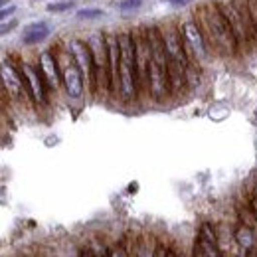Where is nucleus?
Masks as SVG:
<instances>
[{"label":"nucleus","mask_w":257,"mask_h":257,"mask_svg":"<svg viewBox=\"0 0 257 257\" xmlns=\"http://www.w3.org/2000/svg\"><path fill=\"white\" fill-rule=\"evenodd\" d=\"M247 257H257V245H253L251 249H247Z\"/></svg>","instance_id":"cd10ccee"},{"label":"nucleus","mask_w":257,"mask_h":257,"mask_svg":"<svg viewBox=\"0 0 257 257\" xmlns=\"http://www.w3.org/2000/svg\"><path fill=\"white\" fill-rule=\"evenodd\" d=\"M77 257H95V249H91V247H81L79 249V253H77Z\"/></svg>","instance_id":"4be33fe9"},{"label":"nucleus","mask_w":257,"mask_h":257,"mask_svg":"<svg viewBox=\"0 0 257 257\" xmlns=\"http://www.w3.org/2000/svg\"><path fill=\"white\" fill-rule=\"evenodd\" d=\"M50 34H52L50 24L44 22V20H40V22L28 24V26L22 30V38H20V40H22L24 46H36V44H42Z\"/></svg>","instance_id":"ddd939ff"},{"label":"nucleus","mask_w":257,"mask_h":257,"mask_svg":"<svg viewBox=\"0 0 257 257\" xmlns=\"http://www.w3.org/2000/svg\"><path fill=\"white\" fill-rule=\"evenodd\" d=\"M231 233H233L235 245H237L239 249H245V251H247V249H251L253 245H257V229L249 224V222L241 220V218L233 224Z\"/></svg>","instance_id":"f8f14e48"},{"label":"nucleus","mask_w":257,"mask_h":257,"mask_svg":"<svg viewBox=\"0 0 257 257\" xmlns=\"http://www.w3.org/2000/svg\"><path fill=\"white\" fill-rule=\"evenodd\" d=\"M56 54H58V62H60V69H62V87H64L65 95L73 101L81 99L85 93L83 73L79 71V67L69 56V52L65 50V46L56 48Z\"/></svg>","instance_id":"0eeeda50"},{"label":"nucleus","mask_w":257,"mask_h":257,"mask_svg":"<svg viewBox=\"0 0 257 257\" xmlns=\"http://www.w3.org/2000/svg\"><path fill=\"white\" fill-rule=\"evenodd\" d=\"M178 30H180V36H182L184 46H186V52H188V56H190V60L194 64L202 65L212 60L214 52H212L206 36H204L198 20L194 16H188L186 20H182L178 24Z\"/></svg>","instance_id":"20e7f679"},{"label":"nucleus","mask_w":257,"mask_h":257,"mask_svg":"<svg viewBox=\"0 0 257 257\" xmlns=\"http://www.w3.org/2000/svg\"><path fill=\"white\" fill-rule=\"evenodd\" d=\"M192 257H206V253L202 251V247L196 241H194V247H192Z\"/></svg>","instance_id":"393cba45"},{"label":"nucleus","mask_w":257,"mask_h":257,"mask_svg":"<svg viewBox=\"0 0 257 257\" xmlns=\"http://www.w3.org/2000/svg\"><path fill=\"white\" fill-rule=\"evenodd\" d=\"M8 4H10V0H0V10H2V8H6Z\"/></svg>","instance_id":"c756f323"},{"label":"nucleus","mask_w":257,"mask_h":257,"mask_svg":"<svg viewBox=\"0 0 257 257\" xmlns=\"http://www.w3.org/2000/svg\"><path fill=\"white\" fill-rule=\"evenodd\" d=\"M16 10H18V8H16L14 4H8L6 8H2V10H0V22H6L10 16H14V14H16Z\"/></svg>","instance_id":"aec40b11"},{"label":"nucleus","mask_w":257,"mask_h":257,"mask_svg":"<svg viewBox=\"0 0 257 257\" xmlns=\"http://www.w3.org/2000/svg\"><path fill=\"white\" fill-rule=\"evenodd\" d=\"M168 257H180V253H178V249H176L174 245H170V247H168Z\"/></svg>","instance_id":"bb28decb"},{"label":"nucleus","mask_w":257,"mask_h":257,"mask_svg":"<svg viewBox=\"0 0 257 257\" xmlns=\"http://www.w3.org/2000/svg\"><path fill=\"white\" fill-rule=\"evenodd\" d=\"M109 255V245H101L99 249H95V257H107Z\"/></svg>","instance_id":"b1692460"},{"label":"nucleus","mask_w":257,"mask_h":257,"mask_svg":"<svg viewBox=\"0 0 257 257\" xmlns=\"http://www.w3.org/2000/svg\"><path fill=\"white\" fill-rule=\"evenodd\" d=\"M0 77H2L4 89L8 93V99L12 103L32 105L28 91H26L24 75H22V71L18 67V60L14 56H0Z\"/></svg>","instance_id":"39448f33"},{"label":"nucleus","mask_w":257,"mask_h":257,"mask_svg":"<svg viewBox=\"0 0 257 257\" xmlns=\"http://www.w3.org/2000/svg\"><path fill=\"white\" fill-rule=\"evenodd\" d=\"M18 60V67L24 75V83H26V91L36 109H46L50 107V87L44 79V75L40 73V67L32 60Z\"/></svg>","instance_id":"423d86ee"},{"label":"nucleus","mask_w":257,"mask_h":257,"mask_svg":"<svg viewBox=\"0 0 257 257\" xmlns=\"http://www.w3.org/2000/svg\"><path fill=\"white\" fill-rule=\"evenodd\" d=\"M91 50L93 69H95V97L111 99V79H109V50H107V32H93L87 38Z\"/></svg>","instance_id":"7ed1b4c3"},{"label":"nucleus","mask_w":257,"mask_h":257,"mask_svg":"<svg viewBox=\"0 0 257 257\" xmlns=\"http://www.w3.org/2000/svg\"><path fill=\"white\" fill-rule=\"evenodd\" d=\"M0 99L8 105L10 103V99H8V93H6V89H4V83H2V77H0Z\"/></svg>","instance_id":"5701e85b"},{"label":"nucleus","mask_w":257,"mask_h":257,"mask_svg":"<svg viewBox=\"0 0 257 257\" xmlns=\"http://www.w3.org/2000/svg\"><path fill=\"white\" fill-rule=\"evenodd\" d=\"M161 32L162 40H164V48H166V56H168V64L188 67L192 60L186 52V46H184V40L180 36L178 24H174V22L164 24V26H161Z\"/></svg>","instance_id":"1a4fd4ad"},{"label":"nucleus","mask_w":257,"mask_h":257,"mask_svg":"<svg viewBox=\"0 0 257 257\" xmlns=\"http://www.w3.org/2000/svg\"><path fill=\"white\" fill-rule=\"evenodd\" d=\"M36 64L40 67V73L44 75L50 91H58L62 87V69H60V62H58V54L56 48H48L42 50L36 58Z\"/></svg>","instance_id":"9d476101"},{"label":"nucleus","mask_w":257,"mask_h":257,"mask_svg":"<svg viewBox=\"0 0 257 257\" xmlns=\"http://www.w3.org/2000/svg\"><path fill=\"white\" fill-rule=\"evenodd\" d=\"M107 257H128V247H127V241L121 239L113 245H109V255Z\"/></svg>","instance_id":"dca6fc26"},{"label":"nucleus","mask_w":257,"mask_h":257,"mask_svg":"<svg viewBox=\"0 0 257 257\" xmlns=\"http://www.w3.org/2000/svg\"><path fill=\"white\" fill-rule=\"evenodd\" d=\"M247 2V12H249V20H251V26L257 34V0H245Z\"/></svg>","instance_id":"a211bd4d"},{"label":"nucleus","mask_w":257,"mask_h":257,"mask_svg":"<svg viewBox=\"0 0 257 257\" xmlns=\"http://www.w3.org/2000/svg\"><path fill=\"white\" fill-rule=\"evenodd\" d=\"M190 2H194V0H172L170 4H172L174 8H182V6H188Z\"/></svg>","instance_id":"a878e982"},{"label":"nucleus","mask_w":257,"mask_h":257,"mask_svg":"<svg viewBox=\"0 0 257 257\" xmlns=\"http://www.w3.org/2000/svg\"><path fill=\"white\" fill-rule=\"evenodd\" d=\"M194 18L198 20L214 54H220L224 58H235L237 54H241L237 40L218 2H206L194 12Z\"/></svg>","instance_id":"f257e3e1"},{"label":"nucleus","mask_w":257,"mask_h":257,"mask_svg":"<svg viewBox=\"0 0 257 257\" xmlns=\"http://www.w3.org/2000/svg\"><path fill=\"white\" fill-rule=\"evenodd\" d=\"M34 2H36V0H34Z\"/></svg>","instance_id":"2f4dec72"},{"label":"nucleus","mask_w":257,"mask_h":257,"mask_svg":"<svg viewBox=\"0 0 257 257\" xmlns=\"http://www.w3.org/2000/svg\"><path fill=\"white\" fill-rule=\"evenodd\" d=\"M143 2H145V0H121V2L117 4V8L123 10V12H128V10H137V8H141Z\"/></svg>","instance_id":"f3484780"},{"label":"nucleus","mask_w":257,"mask_h":257,"mask_svg":"<svg viewBox=\"0 0 257 257\" xmlns=\"http://www.w3.org/2000/svg\"><path fill=\"white\" fill-rule=\"evenodd\" d=\"M119 46H121V62H119V101L125 105H133L139 101V77L135 65V38L133 30L119 32Z\"/></svg>","instance_id":"f03ea898"},{"label":"nucleus","mask_w":257,"mask_h":257,"mask_svg":"<svg viewBox=\"0 0 257 257\" xmlns=\"http://www.w3.org/2000/svg\"><path fill=\"white\" fill-rule=\"evenodd\" d=\"M157 237L151 233H143V235H135L127 239L128 257H155L157 249Z\"/></svg>","instance_id":"9b49d317"},{"label":"nucleus","mask_w":257,"mask_h":257,"mask_svg":"<svg viewBox=\"0 0 257 257\" xmlns=\"http://www.w3.org/2000/svg\"><path fill=\"white\" fill-rule=\"evenodd\" d=\"M168 243H164L162 239L157 241V249H155V257H168Z\"/></svg>","instance_id":"412c9836"},{"label":"nucleus","mask_w":257,"mask_h":257,"mask_svg":"<svg viewBox=\"0 0 257 257\" xmlns=\"http://www.w3.org/2000/svg\"><path fill=\"white\" fill-rule=\"evenodd\" d=\"M64 46L65 50L69 52V56L73 58V62L77 64L79 71L83 73L85 85L89 87V91L95 97V69H93V58H91V50L87 46V40H83V38H69Z\"/></svg>","instance_id":"6e6552de"},{"label":"nucleus","mask_w":257,"mask_h":257,"mask_svg":"<svg viewBox=\"0 0 257 257\" xmlns=\"http://www.w3.org/2000/svg\"><path fill=\"white\" fill-rule=\"evenodd\" d=\"M75 16H77V20H99V18H103L105 16V12L101 10V8H81V10H77L75 12Z\"/></svg>","instance_id":"4468645a"},{"label":"nucleus","mask_w":257,"mask_h":257,"mask_svg":"<svg viewBox=\"0 0 257 257\" xmlns=\"http://www.w3.org/2000/svg\"><path fill=\"white\" fill-rule=\"evenodd\" d=\"M73 6H75L73 0H62V2H52L50 6H46V10L52 14H62V12H69Z\"/></svg>","instance_id":"2eb2a0df"},{"label":"nucleus","mask_w":257,"mask_h":257,"mask_svg":"<svg viewBox=\"0 0 257 257\" xmlns=\"http://www.w3.org/2000/svg\"><path fill=\"white\" fill-rule=\"evenodd\" d=\"M233 257H247V251H245V249H239V247H237V251H235V255Z\"/></svg>","instance_id":"c85d7f7f"},{"label":"nucleus","mask_w":257,"mask_h":257,"mask_svg":"<svg viewBox=\"0 0 257 257\" xmlns=\"http://www.w3.org/2000/svg\"><path fill=\"white\" fill-rule=\"evenodd\" d=\"M162 2H172V0H162Z\"/></svg>","instance_id":"7c9ffc66"},{"label":"nucleus","mask_w":257,"mask_h":257,"mask_svg":"<svg viewBox=\"0 0 257 257\" xmlns=\"http://www.w3.org/2000/svg\"><path fill=\"white\" fill-rule=\"evenodd\" d=\"M18 28V20H6V22H0V36L4 34H10L12 30Z\"/></svg>","instance_id":"6ab92c4d"}]
</instances>
